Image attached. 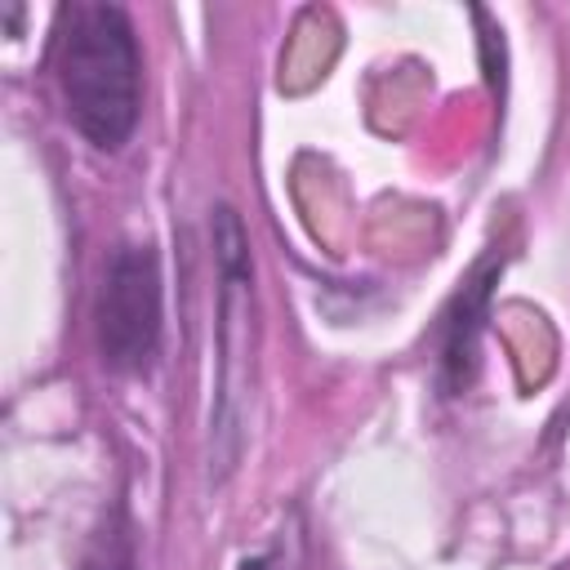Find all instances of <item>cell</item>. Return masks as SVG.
<instances>
[{
  "label": "cell",
  "mask_w": 570,
  "mask_h": 570,
  "mask_svg": "<svg viewBox=\"0 0 570 570\" xmlns=\"http://www.w3.org/2000/svg\"><path fill=\"white\" fill-rule=\"evenodd\" d=\"M89 325L102 370L120 379H142L156 370L165 343V276L160 254L147 240H120L107 254Z\"/></svg>",
  "instance_id": "3"
},
{
  "label": "cell",
  "mask_w": 570,
  "mask_h": 570,
  "mask_svg": "<svg viewBox=\"0 0 570 570\" xmlns=\"http://www.w3.org/2000/svg\"><path fill=\"white\" fill-rule=\"evenodd\" d=\"M236 570H289V561H285V552H281V548H263V552L240 557V566H236Z\"/></svg>",
  "instance_id": "5"
},
{
  "label": "cell",
  "mask_w": 570,
  "mask_h": 570,
  "mask_svg": "<svg viewBox=\"0 0 570 570\" xmlns=\"http://www.w3.org/2000/svg\"><path fill=\"white\" fill-rule=\"evenodd\" d=\"M53 80L67 125L94 151H125L142 120V45L125 4L71 0L53 22Z\"/></svg>",
  "instance_id": "1"
},
{
  "label": "cell",
  "mask_w": 570,
  "mask_h": 570,
  "mask_svg": "<svg viewBox=\"0 0 570 570\" xmlns=\"http://www.w3.org/2000/svg\"><path fill=\"white\" fill-rule=\"evenodd\" d=\"M499 272H503V254H481L436 321V392L441 396H463L476 383V365H481L476 352L490 321Z\"/></svg>",
  "instance_id": "4"
},
{
  "label": "cell",
  "mask_w": 570,
  "mask_h": 570,
  "mask_svg": "<svg viewBox=\"0 0 570 570\" xmlns=\"http://www.w3.org/2000/svg\"><path fill=\"white\" fill-rule=\"evenodd\" d=\"M209 249H214V325H218V383H214V410H209V468L214 481H223L245 445V392H249V347H254V254L249 232L236 214V205L218 200L209 209Z\"/></svg>",
  "instance_id": "2"
}]
</instances>
